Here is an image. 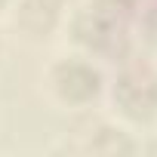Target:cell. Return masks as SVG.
Listing matches in <instances>:
<instances>
[{
    "instance_id": "52a82bcc",
    "label": "cell",
    "mask_w": 157,
    "mask_h": 157,
    "mask_svg": "<svg viewBox=\"0 0 157 157\" xmlns=\"http://www.w3.org/2000/svg\"><path fill=\"white\" fill-rule=\"evenodd\" d=\"M52 3H59V6H65V3H71V0H52Z\"/></svg>"
},
{
    "instance_id": "7a4b0ae2",
    "label": "cell",
    "mask_w": 157,
    "mask_h": 157,
    "mask_svg": "<svg viewBox=\"0 0 157 157\" xmlns=\"http://www.w3.org/2000/svg\"><path fill=\"white\" fill-rule=\"evenodd\" d=\"M114 105L129 120H151L157 114V83L142 74H120L114 83Z\"/></svg>"
},
{
    "instance_id": "ba28073f",
    "label": "cell",
    "mask_w": 157,
    "mask_h": 157,
    "mask_svg": "<svg viewBox=\"0 0 157 157\" xmlns=\"http://www.w3.org/2000/svg\"><path fill=\"white\" fill-rule=\"evenodd\" d=\"M3 6H10V0H0V10H3Z\"/></svg>"
},
{
    "instance_id": "5b68a950",
    "label": "cell",
    "mask_w": 157,
    "mask_h": 157,
    "mask_svg": "<svg viewBox=\"0 0 157 157\" xmlns=\"http://www.w3.org/2000/svg\"><path fill=\"white\" fill-rule=\"evenodd\" d=\"M86 151H93V154H132L136 151V142L120 126L102 123V126L93 129V136L86 142Z\"/></svg>"
},
{
    "instance_id": "6da1fadb",
    "label": "cell",
    "mask_w": 157,
    "mask_h": 157,
    "mask_svg": "<svg viewBox=\"0 0 157 157\" xmlns=\"http://www.w3.org/2000/svg\"><path fill=\"white\" fill-rule=\"evenodd\" d=\"M49 83H52V90H56V96L62 102H68V105H86L102 90V74L90 62L65 59V62H59L49 71Z\"/></svg>"
},
{
    "instance_id": "277c9868",
    "label": "cell",
    "mask_w": 157,
    "mask_h": 157,
    "mask_svg": "<svg viewBox=\"0 0 157 157\" xmlns=\"http://www.w3.org/2000/svg\"><path fill=\"white\" fill-rule=\"evenodd\" d=\"M59 13H62V6L52 3V0H22L19 10H16V22H19L28 34L46 37V34L56 31Z\"/></svg>"
},
{
    "instance_id": "8992f818",
    "label": "cell",
    "mask_w": 157,
    "mask_h": 157,
    "mask_svg": "<svg viewBox=\"0 0 157 157\" xmlns=\"http://www.w3.org/2000/svg\"><path fill=\"white\" fill-rule=\"evenodd\" d=\"M96 10L102 16H108L111 22H117V16H123V10H129V0H99Z\"/></svg>"
},
{
    "instance_id": "3957f363",
    "label": "cell",
    "mask_w": 157,
    "mask_h": 157,
    "mask_svg": "<svg viewBox=\"0 0 157 157\" xmlns=\"http://www.w3.org/2000/svg\"><path fill=\"white\" fill-rule=\"evenodd\" d=\"M71 34L86 49H105L111 43V37H114V22L108 16H102L99 10H83V13L74 16Z\"/></svg>"
}]
</instances>
